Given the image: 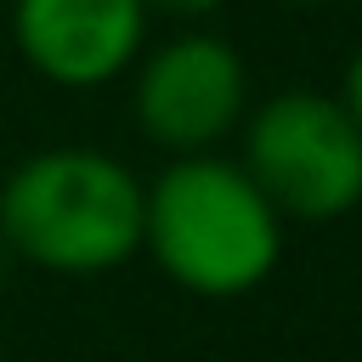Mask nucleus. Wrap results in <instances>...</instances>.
I'll return each mask as SVG.
<instances>
[{"instance_id": "nucleus-1", "label": "nucleus", "mask_w": 362, "mask_h": 362, "mask_svg": "<svg viewBox=\"0 0 362 362\" xmlns=\"http://www.w3.org/2000/svg\"><path fill=\"white\" fill-rule=\"evenodd\" d=\"M141 249L187 294L232 300L272 277L283 215L260 198L243 164L221 153L170 158L141 187Z\"/></svg>"}, {"instance_id": "nucleus-2", "label": "nucleus", "mask_w": 362, "mask_h": 362, "mask_svg": "<svg viewBox=\"0 0 362 362\" xmlns=\"http://www.w3.org/2000/svg\"><path fill=\"white\" fill-rule=\"evenodd\" d=\"M0 238L11 260L96 277L141 249V181L102 147L28 153L0 187Z\"/></svg>"}, {"instance_id": "nucleus-3", "label": "nucleus", "mask_w": 362, "mask_h": 362, "mask_svg": "<svg viewBox=\"0 0 362 362\" xmlns=\"http://www.w3.org/2000/svg\"><path fill=\"white\" fill-rule=\"evenodd\" d=\"M238 164L283 221H339L362 204V130L322 90H277L243 113Z\"/></svg>"}, {"instance_id": "nucleus-4", "label": "nucleus", "mask_w": 362, "mask_h": 362, "mask_svg": "<svg viewBox=\"0 0 362 362\" xmlns=\"http://www.w3.org/2000/svg\"><path fill=\"white\" fill-rule=\"evenodd\" d=\"M130 107L141 136L170 158L215 153L249 113V68L221 34L181 28L136 62Z\"/></svg>"}, {"instance_id": "nucleus-5", "label": "nucleus", "mask_w": 362, "mask_h": 362, "mask_svg": "<svg viewBox=\"0 0 362 362\" xmlns=\"http://www.w3.org/2000/svg\"><path fill=\"white\" fill-rule=\"evenodd\" d=\"M23 62L62 90H96L136 68L147 45L141 0H11Z\"/></svg>"}, {"instance_id": "nucleus-6", "label": "nucleus", "mask_w": 362, "mask_h": 362, "mask_svg": "<svg viewBox=\"0 0 362 362\" xmlns=\"http://www.w3.org/2000/svg\"><path fill=\"white\" fill-rule=\"evenodd\" d=\"M141 6H147V17H175V23H198V17L221 11L226 0H141Z\"/></svg>"}, {"instance_id": "nucleus-7", "label": "nucleus", "mask_w": 362, "mask_h": 362, "mask_svg": "<svg viewBox=\"0 0 362 362\" xmlns=\"http://www.w3.org/2000/svg\"><path fill=\"white\" fill-rule=\"evenodd\" d=\"M345 113H351V124L362 130V45L351 51V62H345V79H339V96H334Z\"/></svg>"}, {"instance_id": "nucleus-8", "label": "nucleus", "mask_w": 362, "mask_h": 362, "mask_svg": "<svg viewBox=\"0 0 362 362\" xmlns=\"http://www.w3.org/2000/svg\"><path fill=\"white\" fill-rule=\"evenodd\" d=\"M17 260H11V249H6V238H0V283H6V272H11Z\"/></svg>"}, {"instance_id": "nucleus-9", "label": "nucleus", "mask_w": 362, "mask_h": 362, "mask_svg": "<svg viewBox=\"0 0 362 362\" xmlns=\"http://www.w3.org/2000/svg\"><path fill=\"white\" fill-rule=\"evenodd\" d=\"M288 6H328V0H288Z\"/></svg>"}]
</instances>
